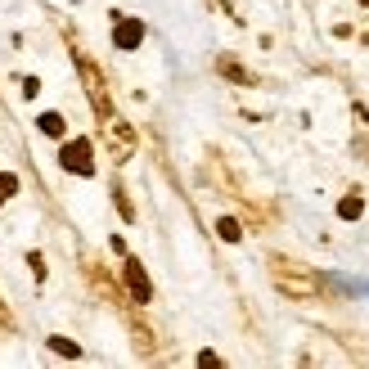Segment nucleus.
Listing matches in <instances>:
<instances>
[{
	"instance_id": "obj_9",
	"label": "nucleus",
	"mask_w": 369,
	"mask_h": 369,
	"mask_svg": "<svg viewBox=\"0 0 369 369\" xmlns=\"http://www.w3.org/2000/svg\"><path fill=\"white\" fill-rule=\"evenodd\" d=\"M216 235L226 239V243H239V239H243V226H239L235 216H221V221H216Z\"/></svg>"
},
{
	"instance_id": "obj_1",
	"label": "nucleus",
	"mask_w": 369,
	"mask_h": 369,
	"mask_svg": "<svg viewBox=\"0 0 369 369\" xmlns=\"http://www.w3.org/2000/svg\"><path fill=\"white\" fill-rule=\"evenodd\" d=\"M270 279H275V288L284 293V298H293V302L320 298V279H315L306 266L288 262V257H270Z\"/></svg>"
},
{
	"instance_id": "obj_3",
	"label": "nucleus",
	"mask_w": 369,
	"mask_h": 369,
	"mask_svg": "<svg viewBox=\"0 0 369 369\" xmlns=\"http://www.w3.org/2000/svg\"><path fill=\"white\" fill-rule=\"evenodd\" d=\"M59 167L72 171V176H95V149L86 135H77V140H68L64 149H59Z\"/></svg>"
},
{
	"instance_id": "obj_10",
	"label": "nucleus",
	"mask_w": 369,
	"mask_h": 369,
	"mask_svg": "<svg viewBox=\"0 0 369 369\" xmlns=\"http://www.w3.org/2000/svg\"><path fill=\"white\" fill-rule=\"evenodd\" d=\"M361 212H365V199H361V194H347V199L338 203V216H342V221H356Z\"/></svg>"
},
{
	"instance_id": "obj_7",
	"label": "nucleus",
	"mask_w": 369,
	"mask_h": 369,
	"mask_svg": "<svg viewBox=\"0 0 369 369\" xmlns=\"http://www.w3.org/2000/svg\"><path fill=\"white\" fill-rule=\"evenodd\" d=\"M36 131L50 135V140H64V135H68V122H64V113H41V117H36Z\"/></svg>"
},
{
	"instance_id": "obj_11",
	"label": "nucleus",
	"mask_w": 369,
	"mask_h": 369,
	"mask_svg": "<svg viewBox=\"0 0 369 369\" xmlns=\"http://www.w3.org/2000/svg\"><path fill=\"white\" fill-rule=\"evenodd\" d=\"M50 351L68 356V361H77V356H81V347H77V342H68V338H50Z\"/></svg>"
},
{
	"instance_id": "obj_12",
	"label": "nucleus",
	"mask_w": 369,
	"mask_h": 369,
	"mask_svg": "<svg viewBox=\"0 0 369 369\" xmlns=\"http://www.w3.org/2000/svg\"><path fill=\"white\" fill-rule=\"evenodd\" d=\"M113 203H117V212L127 216V221H135V207H131V199H127V189H122V184H113Z\"/></svg>"
},
{
	"instance_id": "obj_6",
	"label": "nucleus",
	"mask_w": 369,
	"mask_h": 369,
	"mask_svg": "<svg viewBox=\"0 0 369 369\" xmlns=\"http://www.w3.org/2000/svg\"><path fill=\"white\" fill-rule=\"evenodd\" d=\"M140 41H144V23L140 18H117L113 23V45L117 50H140Z\"/></svg>"
},
{
	"instance_id": "obj_13",
	"label": "nucleus",
	"mask_w": 369,
	"mask_h": 369,
	"mask_svg": "<svg viewBox=\"0 0 369 369\" xmlns=\"http://www.w3.org/2000/svg\"><path fill=\"white\" fill-rule=\"evenodd\" d=\"M9 329H14V311H9L5 298H0V334H9Z\"/></svg>"
},
{
	"instance_id": "obj_4",
	"label": "nucleus",
	"mask_w": 369,
	"mask_h": 369,
	"mask_svg": "<svg viewBox=\"0 0 369 369\" xmlns=\"http://www.w3.org/2000/svg\"><path fill=\"white\" fill-rule=\"evenodd\" d=\"M122 284H127V293H131L135 306L153 302V284H149V275H144L140 257H127V262H122Z\"/></svg>"
},
{
	"instance_id": "obj_8",
	"label": "nucleus",
	"mask_w": 369,
	"mask_h": 369,
	"mask_svg": "<svg viewBox=\"0 0 369 369\" xmlns=\"http://www.w3.org/2000/svg\"><path fill=\"white\" fill-rule=\"evenodd\" d=\"M216 68H221V77H230V81H239V86H252V72H243L235 59H216Z\"/></svg>"
},
{
	"instance_id": "obj_17",
	"label": "nucleus",
	"mask_w": 369,
	"mask_h": 369,
	"mask_svg": "<svg viewBox=\"0 0 369 369\" xmlns=\"http://www.w3.org/2000/svg\"><path fill=\"white\" fill-rule=\"evenodd\" d=\"M361 5H369V0H361Z\"/></svg>"
},
{
	"instance_id": "obj_15",
	"label": "nucleus",
	"mask_w": 369,
	"mask_h": 369,
	"mask_svg": "<svg viewBox=\"0 0 369 369\" xmlns=\"http://www.w3.org/2000/svg\"><path fill=\"white\" fill-rule=\"evenodd\" d=\"M0 189H5V194H18V176H0Z\"/></svg>"
},
{
	"instance_id": "obj_16",
	"label": "nucleus",
	"mask_w": 369,
	"mask_h": 369,
	"mask_svg": "<svg viewBox=\"0 0 369 369\" xmlns=\"http://www.w3.org/2000/svg\"><path fill=\"white\" fill-rule=\"evenodd\" d=\"M5 199H9V194H5V189H0V203H5Z\"/></svg>"
},
{
	"instance_id": "obj_2",
	"label": "nucleus",
	"mask_w": 369,
	"mask_h": 369,
	"mask_svg": "<svg viewBox=\"0 0 369 369\" xmlns=\"http://www.w3.org/2000/svg\"><path fill=\"white\" fill-rule=\"evenodd\" d=\"M77 59V72H81V86H86V95H90V108H95V117H113V100H108V86H104V72L90 64V59H86L81 50L72 54Z\"/></svg>"
},
{
	"instance_id": "obj_14",
	"label": "nucleus",
	"mask_w": 369,
	"mask_h": 369,
	"mask_svg": "<svg viewBox=\"0 0 369 369\" xmlns=\"http://www.w3.org/2000/svg\"><path fill=\"white\" fill-rule=\"evenodd\" d=\"M28 266H32L36 279H45V257H41V252H28Z\"/></svg>"
},
{
	"instance_id": "obj_5",
	"label": "nucleus",
	"mask_w": 369,
	"mask_h": 369,
	"mask_svg": "<svg viewBox=\"0 0 369 369\" xmlns=\"http://www.w3.org/2000/svg\"><path fill=\"white\" fill-rule=\"evenodd\" d=\"M104 131H108V144H113V158H117V163H127L131 149H135V131L122 117H104Z\"/></svg>"
}]
</instances>
